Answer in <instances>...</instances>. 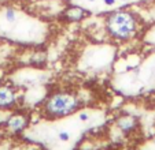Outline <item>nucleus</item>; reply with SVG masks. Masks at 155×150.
I'll return each instance as SVG.
<instances>
[{"instance_id": "nucleus-1", "label": "nucleus", "mask_w": 155, "mask_h": 150, "mask_svg": "<svg viewBox=\"0 0 155 150\" xmlns=\"http://www.w3.org/2000/svg\"><path fill=\"white\" fill-rule=\"evenodd\" d=\"M104 32L114 42H129L137 37L140 32V19L130 10H114L108 12L104 18Z\"/></svg>"}, {"instance_id": "nucleus-2", "label": "nucleus", "mask_w": 155, "mask_h": 150, "mask_svg": "<svg viewBox=\"0 0 155 150\" xmlns=\"http://www.w3.org/2000/svg\"><path fill=\"white\" fill-rule=\"evenodd\" d=\"M81 108V100L78 94L74 92H55L50 94L43 102V115L48 119L58 120V119H64L73 113L78 112Z\"/></svg>"}, {"instance_id": "nucleus-3", "label": "nucleus", "mask_w": 155, "mask_h": 150, "mask_svg": "<svg viewBox=\"0 0 155 150\" xmlns=\"http://www.w3.org/2000/svg\"><path fill=\"white\" fill-rule=\"evenodd\" d=\"M29 126V116L25 113H14L7 117L6 123H4V128L12 135L24 133Z\"/></svg>"}, {"instance_id": "nucleus-8", "label": "nucleus", "mask_w": 155, "mask_h": 150, "mask_svg": "<svg viewBox=\"0 0 155 150\" xmlns=\"http://www.w3.org/2000/svg\"><path fill=\"white\" fill-rule=\"evenodd\" d=\"M29 60L33 66H41L47 60V52L45 51H35L29 58Z\"/></svg>"}, {"instance_id": "nucleus-10", "label": "nucleus", "mask_w": 155, "mask_h": 150, "mask_svg": "<svg viewBox=\"0 0 155 150\" xmlns=\"http://www.w3.org/2000/svg\"><path fill=\"white\" fill-rule=\"evenodd\" d=\"M77 116H78V120L82 121V123H85V121H88L89 119H91V115H89V113H87V112H80Z\"/></svg>"}, {"instance_id": "nucleus-13", "label": "nucleus", "mask_w": 155, "mask_h": 150, "mask_svg": "<svg viewBox=\"0 0 155 150\" xmlns=\"http://www.w3.org/2000/svg\"><path fill=\"white\" fill-rule=\"evenodd\" d=\"M121 2H124V3H126V2H129V0H121Z\"/></svg>"}, {"instance_id": "nucleus-6", "label": "nucleus", "mask_w": 155, "mask_h": 150, "mask_svg": "<svg viewBox=\"0 0 155 150\" xmlns=\"http://www.w3.org/2000/svg\"><path fill=\"white\" fill-rule=\"evenodd\" d=\"M115 127L122 134L129 135L139 128V119L133 115H121L115 120Z\"/></svg>"}, {"instance_id": "nucleus-12", "label": "nucleus", "mask_w": 155, "mask_h": 150, "mask_svg": "<svg viewBox=\"0 0 155 150\" xmlns=\"http://www.w3.org/2000/svg\"><path fill=\"white\" fill-rule=\"evenodd\" d=\"M87 2H89V3H95L96 0H87Z\"/></svg>"}, {"instance_id": "nucleus-4", "label": "nucleus", "mask_w": 155, "mask_h": 150, "mask_svg": "<svg viewBox=\"0 0 155 150\" xmlns=\"http://www.w3.org/2000/svg\"><path fill=\"white\" fill-rule=\"evenodd\" d=\"M18 93L12 85H0V111H8L17 105Z\"/></svg>"}, {"instance_id": "nucleus-9", "label": "nucleus", "mask_w": 155, "mask_h": 150, "mask_svg": "<svg viewBox=\"0 0 155 150\" xmlns=\"http://www.w3.org/2000/svg\"><path fill=\"white\" fill-rule=\"evenodd\" d=\"M58 139L61 142H69L71 139V134H70V131H68V130H62V131H59L58 133Z\"/></svg>"}, {"instance_id": "nucleus-5", "label": "nucleus", "mask_w": 155, "mask_h": 150, "mask_svg": "<svg viewBox=\"0 0 155 150\" xmlns=\"http://www.w3.org/2000/svg\"><path fill=\"white\" fill-rule=\"evenodd\" d=\"M89 15H91V12L85 10L84 7L77 6V4H70V6H66L63 8L61 17L62 19H64L69 23H78L87 19Z\"/></svg>"}, {"instance_id": "nucleus-7", "label": "nucleus", "mask_w": 155, "mask_h": 150, "mask_svg": "<svg viewBox=\"0 0 155 150\" xmlns=\"http://www.w3.org/2000/svg\"><path fill=\"white\" fill-rule=\"evenodd\" d=\"M3 18L7 23L14 25V23L18 20V11L12 6H7L6 8L3 10Z\"/></svg>"}, {"instance_id": "nucleus-14", "label": "nucleus", "mask_w": 155, "mask_h": 150, "mask_svg": "<svg viewBox=\"0 0 155 150\" xmlns=\"http://www.w3.org/2000/svg\"><path fill=\"white\" fill-rule=\"evenodd\" d=\"M152 143H154V145H155V138H154V139H152Z\"/></svg>"}, {"instance_id": "nucleus-11", "label": "nucleus", "mask_w": 155, "mask_h": 150, "mask_svg": "<svg viewBox=\"0 0 155 150\" xmlns=\"http://www.w3.org/2000/svg\"><path fill=\"white\" fill-rule=\"evenodd\" d=\"M102 2H103V4L107 6V7H111V6H114V4L117 3V0H102Z\"/></svg>"}]
</instances>
